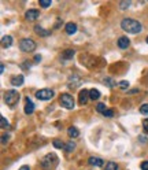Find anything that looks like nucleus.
Listing matches in <instances>:
<instances>
[{
	"label": "nucleus",
	"mask_w": 148,
	"mask_h": 170,
	"mask_svg": "<svg viewBox=\"0 0 148 170\" xmlns=\"http://www.w3.org/2000/svg\"><path fill=\"white\" fill-rule=\"evenodd\" d=\"M64 30H66L67 34H74L75 32H77V23H74V22L66 23V27H64Z\"/></svg>",
	"instance_id": "11"
},
{
	"label": "nucleus",
	"mask_w": 148,
	"mask_h": 170,
	"mask_svg": "<svg viewBox=\"0 0 148 170\" xmlns=\"http://www.w3.org/2000/svg\"><path fill=\"white\" fill-rule=\"evenodd\" d=\"M29 67H30V63H29V62H23V63H22V69H23V70H27Z\"/></svg>",
	"instance_id": "32"
},
{
	"label": "nucleus",
	"mask_w": 148,
	"mask_h": 170,
	"mask_svg": "<svg viewBox=\"0 0 148 170\" xmlns=\"http://www.w3.org/2000/svg\"><path fill=\"white\" fill-rule=\"evenodd\" d=\"M136 92H139V89H133V91H129V93H136Z\"/></svg>",
	"instance_id": "37"
},
{
	"label": "nucleus",
	"mask_w": 148,
	"mask_h": 170,
	"mask_svg": "<svg viewBox=\"0 0 148 170\" xmlns=\"http://www.w3.org/2000/svg\"><path fill=\"white\" fill-rule=\"evenodd\" d=\"M10 140V134L8 133H3V136H2V144L4 145V144H7V141Z\"/></svg>",
	"instance_id": "25"
},
{
	"label": "nucleus",
	"mask_w": 148,
	"mask_h": 170,
	"mask_svg": "<svg viewBox=\"0 0 148 170\" xmlns=\"http://www.w3.org/2000/svg\"><path fill=\"white\" fill-rule=\"evenodd\" d=\"M34 111V103L30 100V98H26V104H25V113L29 115V114H33Z\"/></svg>",
	"instance_id": "10"
},
{
	"label": "nucleus",
	"mask_w": 148,
	"mask_h": 170,
	"mask_svg": "<svg viewBox=\"0 0 148 170\" xmlns=\"http://www.w3.org/2000/svg\"><path fill=\"white\" fill-rule=\"evenodd\" d=\"M23 81H25V78H23V75H14V77L11 78V84L14 86H21L23 84Z\"/></svg>",
	"instance_id": "12"
},
{
	"label": "nucleus",
	"mask_w": 148,
	"mask_h": 170,
	"mask_svg": "<svg viewBox=\"0 0 148 170\" xmlns=\"http://www.w3.org/2000/svg\"><path fill=\"white\" fill-rule=\"evenodd\" d=\"M106 170H118V165L115 162H107L106 163Z\"/></svg>",
	"instance_id": "20"
},
{
	"label": "nucleus",
	"mask_w": 148,
	"mask_h": 170,
	"mask_svg": "<svg viewBox=\"0 0 148 170\" xmlns=\"http://www.w3.org/2000/svg\"><path fill=\"white\" fill-rule=\"evenodd\" d=\"M88 163L91 165V166H103L104 165V162H103V159H100V158H95V157H92V158H89L88 159Z\"/></svg>",
	"instance_id": "13"
},
{
	"label": "nucleus",
	"mask_w": 148,
	"mask_h": 170,
	"mask_svg": "<svg viewBox=\"0 0 148 170\" xmlns=\"http://www.w3.org/2000/svg\"><path fill=\"white\" fill-rule=\"evenodd\" d=\"M74 54H75L74 50H66V51H63V54H62V58L67 61V59H71V58H73Z\"/></svg>",
	"instance_id": "18"
},
{
	"label": "nucleus",
	"mask_w": 148,
	"mask_h": 170,
	"mask_svg": "<svg viewBox=\"0 0 148 170\" xmlns=\"http://www.w3.org/2000/svg\"><path fill=\"white\" fill-rule=\"evenodd\" d=\"M74 150H75V143H74V141H69V143H66V145H64V151L71 152Z\"/></svg>",
	"instance_id": "19"
},
{
	"label": "nucleus",
	"mask_w": 148,
	"mask_h": 170,
	"mask_svg": "<svg viewBox=\"0 0 148 170\" xmlns=\"http://www.w3.org/2000/svg\"><path fill=\"white\" fill-rule=\"evenodd\" d=\"M67 134H69V136H70V137L75 138V137H78V136H80V130H78L75 126H70V128H69V129H67Z\"/></svg>",
	"instance_id": "15"
},
{
	"label": "nucleus",
	"mask_w": 148,
	"mask_h": 170,
	"mask_svg": "<svg viewBox=\"0 0 148 170\" xmlns=\"http://www.w3.org/2000/svg\"><path fill=\"white\" fill-rule=\"evenodd\" d=\"M39 15H40V12L37 11V10L32 8V10H27L25 17H26V19H27V21H36L37 18H39Z\"/></svg>",
	"instance_id": "8"
},
{
	"label": "nucleus",
	"mask_w": 148,
	"mask_h": 170,
	"mask_svg": "<svg viewBox=\"0 0 148 170\" xmlns=\"http://www.w3.org/2000/svg\"><path fill=\"white\" fill-rule=\"evenodd\" d=\"M143 128H144V130L148 133V119H144L143 121Z\"/></svg>",
	"instance_id": "31"
},
{
	"label": "nucleus",
	"mask_w": 148,
	"mask_h": 170,
	"mask_svg": "<svg viewBox=\"0 0 148 170\" xmlns=\"http://www.w3.org/2000/svg\"><path fill=\"white\" fill-rule=\"evenodd\" d=\"M140 169H141V170H148V161H143L141 165H140Z\"/></svg>",
	"instance_id": "30"
},
{
	"label": "nucleus",
	"mask_w": 148,
	"mask_h": 170,
	"mask_svg": "<svg viewBox=\"0 0 148 170\" xmlns=\"http://www.w3.org/2000/svg\"><path fill=\"white\" fill-rule=\"evenodd\" d=\"M39 3H40V6L43 7V8H47V7L51 6V3H52V2H51V0H40Z\"/></svg>",
	"instance_id": "21"
},
{
	"label": "nucleus",
	"mask_w": 148,
	"mask_h": 170,
	"mask_svg": "<svg viewBox=\"0 0 148 170\" xmlns=\"http://www.w3.org/2000/svg\"><path fill=\"white\" fill-rule=\"evenodd\" d=\"M34 62H36V63L41 62V55H34Z\"/></svg>",
	"instance_id": "34"
},
{
	"label": "nucleus",
	"mask_w": 148,
	"mask_h": 170,
	"mask_svg": "<svg viewBox=\"0 0 148 170\" xmlns=\"http://www.w3.org/2000/svg\"><path fill=\"white\" fill-rule=\"evenodd\" d=\"M19 170H30V169H29V166H21Z\"/></svg>",
	"instance_id": "35"
},
{
	"label": "nucleus",
	"mask_w": 148,
	"mask_h": 170,
	"mask_svg": "<svg viewBox=\"0 0 148 170\" xmlns=\"http://www.w3.org/2000/svg\"><path fill=\"white\" fill-rule=\"evenodd\" d=\"M8 126H10L8 121H7L4 117H2V128H3V129H6V128H8Z\"/></svg>",
	"instance_id": "29"
},
{
	"label": "nucleus",
	"mask_w": 148,
	"mask_h": 170,
	"mask_svg": "<svg viewBox=\"0 0 148 170\" xmlns=\"http://www.w3.org/2000/svg\"><path fill=\"white\" fill-rule=\"evenodd\" d=\"M130 7V2H121L119 3V8L121 10H126Z\"/></svg>",
	"instance_id": "24"
},
{
	"label": "nucleus",
	"mask_w": 148,
	"mask_h": 170,
	"mask_svg": "<svg viewBox=\"0 0 148 170\" xmlns=\"http://www.w3.org/2000/svg\"><path fill=\"white\" fill-rule=\"evenodd\" d=\"M140 113H141L143 115H148V103H146V104H143L140 107Z\"/></svg>",
	"instance_id": "22"
},
{
	"label": "nucleus",
	"mask_w": 148,
	"mask_h": 170,
	"mask_svg": "<svg viewBox=\"0 0 148 170\" xmlns=\"http://www.w3.org/2000/svg\"><path fill=\"white\" fill-rule=\"evenodd\" d=\"M0 73H4V65H0Z\"/></svg>",
	"instance_id": "36"
},
{
	"label": "nucleus",
	"mask_w": 148,
	"mask_h": 170,
	"mask_svg": "<svg viewBox=\"0 0 148 170\" xmlns=\"http://www.w3.org/2000/svg\"><path fill=\"white\" fill-rule=\"evenodd\" d=\"M59 103H60L62 107L69 109V110H71L74 107V99L70 93H62L59 96Z\"/></svg>",
	"instance_id": "5"
},
{
	"label": "nucleus",
	"mask_w": 148,
	"mask_h": 170,
	"mask_svg": "<svg viewBox=\"0 0 148 170\" xmlns=\"http://www.w3.org/2000/svg\"><path fill=\"white\" fill-rule=\"evenodd\" d=\"M99 98H100V92L98 89H91L89 91V99L91 100H98Z\"/></svg>",
	"instance_id": "17"
},
{
	"label": "nucleus",
	"mask_w": 148,
	"mask_h": 170,
	"mask_svg": "<svg viewBox=\"0 0 148 170\" xmlns=\"http://www.w3.org/2000/svg\"><path fill=\"white\" fill-rule=\"evenodd\" d=\"M103 114H104L106 117H112V110H106Z\"/></svg>",
	"instance_id": "33"
},
{
	"label": "nucleus",
	"mask_w": 148,
	"mask_h": 170,
	"mask_svg": "<svg viewBox=\"0 0 148 170\" xmlns=\"http://www.w3.org/2000/svg\"><path fill=\"white\" fill-rule=\"evenodd\" d=\"M104 84H106V85H108V86H114V85H117L115 82L112 81V78H110V77H107V78L104 80Z\"/></svg>",
	"instance_id": "27"
},
{
	"label": "nucleus",
	"mask_w": 148,
	"mask_h": 170,
	"mask_svg": "<svg viewBox=\"0 0 148 170\" xmlns=\"http://www.w3.org/2000/svg\"><path fill=\"white\" fill-rule=\"evenodd\" d=\"M121 27L123 32L130 34H139L143 30V25L133 18H123L121 21Z\"/></svg>",
	"instance_id": "1"
},
{
	"label": "nucleus",
	"mask_w": 148,
	"mask_h": 170,
	"mask_svg": "<svg viewBox=\"0 0 148 170\" xmlns=\"http://www.w3.org/2000/svg\"><path fill=\"white\" fill-rule=\"evenodd\" d=\"M12 46V37L11 36H4L2 37V47L3 48H8Z\"/></svg>",
	"instance_id": "14"
},
{
	"label": "nucleus",
	"mask_w": 148,
	"mask_h": 170,
	"mask_svg": "<svg viewBox=\"0 0 148 170\" xmlns=\"http://www.w3.org/2000/svg\"><path fill=\"white\" fill-rule=\"evenodd\" d=\"M78 100H80V104H85V103L88 102L89 99V91L88 89H82L80 92V95H78Z\"/></svg>",
	"instance_id": "7"
},
{
	"label": "nucleus",
	"mask_w": 148,
	"mask_h": 170,
	"mask_svg": "<svg viewBox=\"0 0 148 170\" xmlns=\"http://www.w3.org/2000/svg\"><path fill=\"white\" fill-rule=\"evenodd\" d=\"M96 110H98V111H99V113H102V114H103V113H104V111H106V106H104V104H103V103H99V104H98V106H96Z\"/></svg>",
	"instance_id": "26"
},
{
	"label": "nucleus",
	"mask_w": 148,
	"mask_h": 170,
	"mask_svg": "<svg viewBox=\"0 0 148 170\" xmlns=\"http://www.w3.org/2000/svg\"><path fill=\"white\" fill-rule=\"evenodd\" d=\"M55 95V92L52 89H48V88H44V89H40V91L36 92V98L40 99V100H50L52 99Z\"/></svg>",
	"instance_id": "6"
},
{
	"label": "nucleus",
	"mask_w": 148,
	"mask_h": 170,
	"mask_svg": "<svg viewBox=\"0 0 148 170\" xmlns=\"http://www.w3.org/2000/svg\"><path fill=\"white\" fill-rule=\"evenodd\" d=\"M64 145H66V144H63L60 140H54V147L55 148H63V150H64Z\"/></svg>",
	"instance_id": "23"
},
{
	"label": "nucleus",
	"mask_w": 148,
	"mask_h": 170,
	"mask_svg": "<svg viewBox=\"0 0 148 170\" xmlns=\"http://www.w3.org/2000/svg\"><path fill=\"white\" fill-rule=\"evenodd\" d=\"M34 32H36V33H39L40 36H43V37H45V36H48V34H50V30L43 29V27L39 26V25H36V26H34Z\"/></svg>",
	"instance_id": "16"
},
{
	"label": "nucleus",
	"mask_w": 148,
	"mask_h": 170,
	"mask_svg": "<svg viewBox=\"0 0 148 170\" xmlns=\"http://www.w3.org/2000/svg\"><path fill=\"white\" fill-rule=\"evenodd\" d=\"M146 41H147V43H148V37H147V40H146Z\"/></svg>",
	"instance_id": "38"
},
{
	"label": "nucleus",
	"mask_w": 148,
	"mask_h": 170,
	"mask_svg": "<svg viewBox=\"0 0 148 170\" xmlns=\"http://www.w3.org/2000/svg\"><path fill=\"white\" fill-rule=\"evenodd\" d=\"M19 100V93L18 91H15V89H10V91H7L4 93V102L8 106H14L17 102Z\"/></svg>",
	"instance_id": "4"
},
{
	"label": "nucleus",
	"mask_w": 148,
	"mask_h": 170,
	"mask_svg": "<svg viewBox=\"0 0 148 170\" xmlns=\"http://www.w3.org/2000/svg\"><path fill=\"white\" fill-rule=\"evenodd\" d=\"M36 43L32 40V39H22L19 41V48L21 51H23V52H33L34 50H36Z\"/></svg>",
	"instance_id": "3"
},
{
	"label": "nucleus",
	"mask_w": 148,
	"mask_h": 170,
	"mask_svg": "<svg viewBox=\"0 0 148 170\" xmlns=\"http://www.w3.org/2000/svg\"><path fill=\"white\" fill-rule=\"evenodd\" d=\"M129 44H130V40L128 39V37L122 36V37H119V39H118V47L121 48V50H125V48H128Z\"/></svg>",
	"instance_id": "9"
},
{
	"label": "nucleus",
	"mask_w": 148,
	"mask_h": 170,
	"mask_svg": "<svg viewBox=\"0 0 148 170\" xmlns=\"http://www.w3.org/2000/svg\"><path fill=\"white\" fill-rule=\"evenodd\" d=\"M118 86H121L122 89H128V86H129V82L128 81H121V82H118V84H117Z\"/></svg>",
	"instance_id": "28"
},
{
	"label": "nucleus",
	"mask_w": 148,
	"mask_h": 170,
	"mask_svg": "<svg viewBox=\"0 0 148 170\" xmlns=\"http://www.w3.org/2000/svg\"><path fill=\"white\" fill-rule=\"evenodd\" d=\"M58 163H59V159H58V157L55 154H48L41 159V166H43L44 170L54 169L55 166H58Z\"/></svg>",
	"instance_id": "2"
}]
</instances>
